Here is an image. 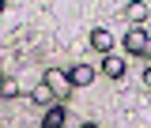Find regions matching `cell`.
Masks as SVG:
<instances>
[{
  "mask_svg": "<svg viewBox=\"0 0 151 128\" xmlns=\"http://www.w3.org/2000/svg\"><path fill=\"white\" fill-rule=\"evenodd\" d=\"M53 98H64V94H72V83H68V72H60V68H45V79H42Z\"/></svg>",
  "mask_w": 151,
  "mask_h": 128,
  "instance_id": "cell-1",
  "label": "cell"
},
{
  "mask_svg": "<svg viewBox=\"0 0 151 128\" xmlns=\"http://www.w3.org/2000/svg\"><path fill=\"white\" fill-rule=\"evenodd\" d=\"M147 41H151V38H147V30H144V26H132L129 34H125V49L140 56L144 49H147Z\"/></svg>",
  "mask_w": 151,
  "mask_h": 128,
  "instance_id": "cell-2",
  "label": "cell"
},
{
  "mask_svg": "<svg viewBox=\"0 0 151 128\" xmlns=\"http://www.w3.org/2000/svg\"><path fill=\"white\" fill-rule=\"evenodd\" d=\"M91 49H98L102 56L113 49V34L106 30V26H94V30H91Z\"/></svg>",
  "mask_w": 151,
  "mask_h": 128,
  "instance_id": "cell-3",
  "label": "cell"
},
{
  "mask_svg": "<svg viewBox=\"0 0 151 128\" xmlns=\"http://www.w3.org/2000/svg\"><path fill=\"white\" fill-rule=\"evenodd\" d=\"M68 83H72V87H91L94 83V68L91 64H76L72 72H68Z\"/></svg>",
  "mask_w": 151,
  "mask_h": 128,
  "instance_id": "cell-4",
  "label": "cell"
},
{
  "mask_svg": "<svg viewBox=\"0 0 151 128\" xmlns=\"http://www.w3.org/2000/svg\"><path fill=\"white\" fill-rule=\"evenodd\" d=\"M125 19H129L132 26H144V19H147V4H144V0H132L129 8H125Z\"/></svg>",
  "mask_w": 151,
  "mask_h": 128,
  "instance_id": "cell-5",
  "label": "cell"
},
{
  "mask_svg": "<svg viewBox=\"0 0 151 128\" xmlns=\"http://www.w3.org/2000/svg\"><path fill=\"white\" fill-rule=\"evenodd\" d=\"M102 72L110 75V79H121V75H125V60L113 56V53H106V56H102Z\"/></svg>",
  "mask_w": 151,
  "mask_h": 128,
  "instance_id": "cell-6",
  "label": "cell"
},
{
  "mask_svg": "<svg viewBox=\"0 0 151 128\" xmlns=\"http://www.w3.org/2000/svg\"><path fill=\"white\" fill-rule=\"evenodd\" d=\"M64 121H68V113L60 109V106H49L45 117H42V128H64Z\"/></svg>",
  "mask_w": 151,
  "mask_h": 128,
  "instance_id": "cell-7",
  "label": "cell"
},
{
  "mask_svg": "<svg viewBox=\"0 0 151 128\" xmlns=\"http://www.w3.org/2000/svg\"><path fill=\"white\" fill-rule=\"evenodd\" d=\"M30 102H34V106H45V109H49V106H53V91H49L45 83H38L34 91H30Z\"/></svg>",
  "mask_w": 151,
  "mask_h": 128,
  "instance_id": "cell-8",
  "label": "cell"
},
{
  "mask_svg": "<svg viewBox=\"0 0 151 128\" xmlns=\"http://www.w3.org/2000/svg\"><path fill=\"white\" fill-rule=\"evenodd\" d=\"M15 94H19L15 79H0V98H15Z\"/></svg>",
  "mask_w": 151,
  "mask_h": 128,
  "instance_id": "cell-9",
  "label": "cell"
},
{
  "mask_svg": "<svg viewBox=\"0 0 151 128\" xmlns=\"http://www.w3.org/2000/svg\"><path fill=\"white\" fill-rule=\"evenodd\" d=\"M144 87H151V68H147V72H144Z\"/></svg>",
  "mask_w": 151,
  "mask_h": 128,
  "instance_id": "cell-10",
  "label": "cell"
},
{
  "mask_svg": "<svg viewBox=\"0 0 151 128\" xmlns=\"http://www.w3.org/2000/svg\"><path fill=\"white\" fill-rule=\"evenodd\" d=\"M144 56H151V41H147V49H144Z\"/></svg>",
  "mask_w": 151,
  "mask_h": 128,
  "instance_id": "cell-11",
  "label": "cell"
},
{
  "mask_svg": "<svg viewBox=\"0 0 151 128\" xmlns=\"http://www.w3.org/2000/svg\"><path fill=\"white\" fill-rule=\"evenodd\" d=\"M83 128H98V124H91V121H87V124H83Z\"/></svg>",
  "mask_w": 151,
  "mask_h": 128,
  "instance_id": "cell-12",
  "label": "cell"
},
{
  "mask_svg": "<svg viewBox=\"0 0 151 128\" xmlns=\"http://www.w3.org/2000/svg\"><path fill=\"white\" fill-rule=\"evenodd\" d=\"M4 4H8V0H0V11H4Z\"/></svg>",
  "mask_w": 151,
  "mask_h": 128,
  "instance_id": "cell-13",
  "label": "cell"
},
{
  "mask_svg": "<svg viewBox=\"0 0 151 128\" xmlns=\"http://www.w3.org/2000/svg\"><path fill=\"white\" fill-rule=\"evenodd\" d=\"M0 79H4V75H0Z\"/></svg>",
  "mask_w": 151,
  "mask_h": 128,
  "instance_id": "cell-14",
  "label": "cell"
}]
</instances>
